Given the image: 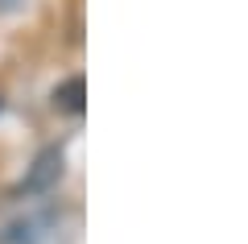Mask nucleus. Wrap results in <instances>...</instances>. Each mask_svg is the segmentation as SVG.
<instances>
[{"label":"nucleus","instance_id":"nucleus-1","mask_svg":"<svg viewBox=\"0 0 248 244\" xmlns=\"http://www.w3.org/2000/svg\"><path fill=\"white\" fill-rule=\"evenodd\" d=\"M83 99H87V83H83V79H66V83L54 91V108H58V112H71V116L83 112Z\"/></svg>","mask_w":248,"mask_h":244}]
</instances>
